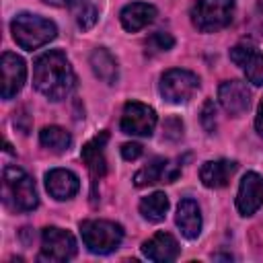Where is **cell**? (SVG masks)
Masks as SVG:
<instances>
[{"label":"cell","instance_id":"obj_1","mask_svg":"<svg viewBox=\"0 0 263 263\" xmlns=\"http://www.w3.org/2000/svg\"><path fill=\"white\" fill-rule=\"evenodd\" d=\"M33 86L49 101H62L70 97L76 86V74L64 51L49 49L35 60Z\"/></svg>","mask_w":263,"mask_h":263},{"label":"cell","instance_id":"obj_2","mask_svg":"<svg viewBox=\"0 0 263 263\" xmlns=\"http://www.w3.org/2000/svg\"><path fill=\"white\" fill-rule=\"evenodd\" d=\"M10 31H12V39L16 41V45L27 51L47 45L58 35V27L53 21L43 18L39 14H31V12L16 14L10 23Z\"/></svg>","mask_w":263,"mask_h":263},{"label":"cell","instance_id":"obj_3","mask_svg":"<svg viewBox=\"0 0 263 263\" xmlns=\"http://www.w3.org/2000/svg\"><path fill=\"white\" fill-rule=\"evenodd\" d=\"M4 203L14 212H33L39 205V195L33 179L18 166L4 168Z\"/></svg>","mask_w":263,"mask_h":263},{"label":"cell","instance_id":"obj_4","mask_svg":"<svg viewBox=\"0 0 263 263\" xmlns=\"http://www.w3.org/2000/svg\"><path fill=\"white\" fill-rule=\"evenodd\" d=\"M80 236L90 253L107 255L121 245L123 228L111 220H84L80 222Z\"/></svg>","mask_w":263,"mask_h":263},{"label":"cell","instance_id":"obj_5","mask_svg":"<svg viewBox=\"0 0 263 263\" xmlns=\"http://www.w3.org/2000/svg\"><path fill=\"white\" fill-rule=\"evenodd\" d=\"M234 0H197L191 8V23L201 33H216L232 23Z\"/></svg>","mask_w":263,"mask_h":263},{"label":"cell","instance_id":"obj_6","mask_svg":"<svg viewBox=\"0 0 263 263\" xmlns=\"http://www.w3.org/2000/svg\"><path fill=\"white\" fill-rule=\"evenodd\" d=\"M74 255H76V238L72 236V232L58 226H45L41 230V249L37 261L62 263V261H70Z\"/></svg>","mask_w":263,"mask_h":263},{"label":"cell","instance_id":"obj_7","mask_svg":"<svg viewBox=\"0 0 263 263\" xmlns=\"http://www.w3.org/2000/svg\"><path fill=\"white\" fill-rule=\"evenodd\" d=\"M197 88H199V78L189 70L173 68L160 76V95L166 103H173V105L187 103Z\"/></svg>","mask_w":263,"mask_h":263},{"label":"cell","instance_id":"obj_8","mask_svg":"<svg viewBox=\"0 0 263 263\" xmlns=\"http://www.w3.org/2000/svg\"><path fill=\"white\" fill-rule=\"evenodd\" d=\"M119 127L127 136L148 138V136H152V132L156 127V111L140 101H129L123 107Z\"/></svg>","mask_w":263,"mask_h":263},{"label":"cell","instance_id":"obj_9","mask_svg":"<svg viewBox=\"0 0 263 263\" xmlns=\"http://www.w3.org/2000/svg\"><path fill=\"white\" fill-rule=\"evenodd\" d=\"M0 66H2V99L10 101L12 97H16V92L23 88L27 80V66L25 60L12 51L2 53Z\"/></svg>","mask_w":263,"mask_h":263},{"label":"cell","instance_id":"obj_10","mask_svg":"<svg viewBox=\"0 0 263 263\" xmlns=\"http://www.w3.org/2000/svg\"><path fill=\"white\" fill-rule=\"evenodd\" d=\"M230 60L242 68L247 80L255 86H263V53L253 43H238L230 49Z\"/></svg>","mask_w":263,"mask_h":263},{"label":"cell","instance_id":"obj_11","mask_svg":"<svg viewBox=\"0 0 263 263\" xmlns=\"http://www.w3.org/2000/svg\"><path fill=\"white\" fill-rule=\"evenodd\" d=\"M107 140H109V134L107 132H101L92 140H88L82 146V152H80V158L86 164L88 175H90V181H92V195H95L97 181L103 179L105 173H107V160H105V144H107Z\"/></svg>","mask_w":263,"mask_h":263},{"label":"cell","instance_id":"obj_12","mask_svg":"<svg viewBox=\"0 0 263 263\" xmlns=\"http://www.w3.org/2000/svg\"><path fill=\"white\" fill-rule=\"evenodd\" d=\"M263 205V177L257 173H247L238 185L236 210L240 216H253Z\"/></svg>","mask_w":263,"mask_h":263},{"label":"cell","instance_id":"obj_13","mask_svg":"<svg viewBox=\"0 0 263 263\" xmlns=\"http://www.w3.org/2000/svg\"><path fill=\"white\" fill-rule=\"evenodd\" d=\"M218 101L228 115L238 117L251 105V90L240 80H226L218 88Z\"/></svg>","mask_w":263,"mask_h":263},{"label":"cell","instance_id":"obj_14","mask_svg":"<svg viewBox=\"0 0 263 263\" xmlns=\"http://www.w3.org/2000/svg\"><path fill=\"white\" fill-rule=\"evenodd\" d=\"M181 173V166L168 162L166 158H152L146 166H142L134 175L136 187H148L154 183H173Z\"/></svg>","mask_w":263,"mask_h":263},{"label":"cell","instance_id":"obj_15","mask_svg":"<svg viewBox=\"0 0 263 263\" xmlns=\"http://www.w3.org/2000/svg\"><path fill=\"white\" fill-rule=\"evenodd\" d=\"M45 189L53 199L66 201V199H72L78 193L80 181L68 168H51V171L45 173Z\"/></svg>","mask_w":263,"mask_h":263},{"label":"cell","instance_id":"obj_16","mask_svg":"<svg viewBox=\"0 0 263 263\" xmlns=\"http://www.w3.org/2000/svg\"><path fill=\"white\" fill-rule=\"evenodd\" d=\"M142 253L150 261L168 263V261H175L179 257V242L168 232H156L152 238H148L142 245Z\"/></svg>","mask_w":263,"mask_h":263},{"label":"cell","instance_id":"obj_17","mask_svg":"<svg viewBox=\"0 0 263 263\" xmlns=\"http://www.w3.org/2000/svg\"><path fill=\"white\" fill-rule=\"evenodd\" d=\"M238 164L234 160H226V158H220V160H208L201 164L199 168V179L205 187L210 189H220V187H226L228 181L232 179V175L236 173Z\"/></svg>","mask_w":263,"mask_h":263},{"label":"cell","instance_id":"obj_18","mask_svg":"<svg viewBox=\"0 0 263 263\" xmlns=\"http://www.w3.org/2000/svg\"><path fill=\"white\" fill-rule=\"evenodd\" d=\"M154 16H156V8L146 2H132V4L123 6L119 12L121 27L129 33L142 31L144 27H148L154 21Z\"/></svg>","mask_w":263,"mask_h":263},{"label":"cell","instance_id":"obj_19","mask_svg":"<svg viewBox=\"0 0 263 263\" xmlns=\"http://www.w3.org/2000/svg\"><path fill=\"white\" fill-rule=\"evenodd\" d=\"M175 222L181 230V234L189 240L197 238L199 232H201V212H199V205L193 201V199H181L179 205H177V216H175Z\"/></svg>","mask_w":263,"mask_h":263},{"label":"cell","instance_id":"obj_20","mask_svg":"<svg viewBox=\"0 0 263 263\" xmlns=\"http://www.w3.org/2000/svg\"><path fill=\"white\" fill-rule=\"evenodd\" d=\"M88 62H90V68H92V72H95L97 78H101L107 84H115L117 82V78H119V66H117V60L113 58V53L109 49H105V47L92 49Z\"/></svg>","mask_w":263,"mask_h":263},{"label":"cell","instance_id":"obj_21","mask_svg":"<svg viewBox=\"0 0 263 263\" xmlns=\"http://www.w3.org/2000/svg\"><path fill=\"white\" fill-rule=\"evenodd\" d=\"M39 142L43 148H47L49 152H55V154H64L70 150L72 146V136L64 129V127H58V125H47L39 132Z\"/></svg>","mask_w":263,"mask_h":263},{"label":"cell","instance_id":"obj_22","mask_svg":"<svg viewBox=\"0 0 263 263\" xmlns=\"http://www.w3.org/2000/svg\"><path fill=\"white\" fill-rule=\"evenodd\" d=\"M138 208H140V214L144 220L156 224V222H162L168 212V197L162 191H154L148 197H144Z\"/></svg>","mask_w":263,"mask_h":263},{"label":"cell","instance_id":"obj_23","mask_svg":"<svg viewBox=\"0 0 263 263\" xmlns=\"http://www.w3.org/2000/svg\"><path fill=\"white\" fill-rule=\"evenodd\" d=\"M68 6L72 10V16H74L78 29L88 31V29L95 27V23L99 18V10L92 2H88V0H70Z\"/></svg>","mask_w":263,"mask_h":263},{"label":"cell","instance_id":"obj_24","mask_svg":"<svg viewBox=\"0 0 263 263\" xmlns=\"http://www.w3.org/2000/svg\"><path fill=\"white\" fill-rule=\"evenodd\" d=\"M173 45H175V39L171 33L156 31L146 39V53H162V51H168Z\"/></svg>","mask_w":263,"mask_h":263},{"label":"cell","instance_id":"obj_25","mask_svg":"<svg viewBox=\"0 0 263 263\" xmlns=\"http://www.w3.org/2000/svg\"><path fill=\"white\" fill-rule=\"evenodd\" d=\"M201 125L208 134L216 132V105H214L212 99H208L201 107Z\"/></svg>","mask_w":263,"mask_h":263},{"label":"cell","instance_id":"obj_26","mask_svg":"<svg viewBox=\"0 0 263 263\" xmlns=\"http://www.w3.org/2000/svg\"><path fill=\"white\" fill-rule=\"evenodd\" d=\"M121 156L125 160H136V158L142 156V146L136 144V142H127V144L121 146Z\"/></svg>","mask_w":263,"mask_h":263},{"label":"cell","instance_id":"obj_27","mask_svg":"<svg viewBox=\"0 0 263 263\" xmlns=\"http://www.w3.org/2000/svg\"><path fill=\"white\" fill-rule=\"evenodd\" d=\"M164 136L168 140H179L183 136V123H181V119H175V127H171V121L166 119V123H164Z\"/></svg>","mask_w":263,"mask_h":263},{"label":"cell","instance_id":"obj_28","mask_svg":"<svg viewBox=\"0 0 263 263\" xmlns=\"http://www.w3.org/2000/svg\"><path fill=\"white\" fill-rule=\"evenodd\" d=\"M255 129H257V134L263 138V99H261L259 109H257V117H255Z\"/></svg>","mask_w":263,"mask_h":263},{"label":"cell","instance_id":"obj_29","mask_svg":"<svg viewBox=\"0 0 263 263\" xmlns=\"http://www.w3.org/2000/svg\"><path fill=\"white\" fill-rule=\"evenodd\" d=\"M255 23L259 27V31H263V0H259L257 10H255Z\"/></svg>","mask_w":263,"mask_h":263},{"label":"cell","instance_id":"obj_30","mask_svg":"<svg viewBox=\"0 0 263 263\" xmlns=\"http://www.w3.org/2000/svg\"><path fill=\"white\" fill-rule=\"evenodd\" d=\"M45 4H51V6H66L70 4V0H43Z\"/></svg>","mask_w":263,"mask_h":263}]
</instances>
